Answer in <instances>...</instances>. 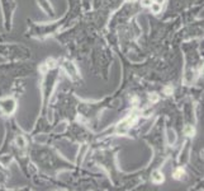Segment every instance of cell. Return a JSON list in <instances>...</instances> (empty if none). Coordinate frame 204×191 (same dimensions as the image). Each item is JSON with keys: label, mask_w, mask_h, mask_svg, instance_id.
<instances>
[{"label": "cell", "mask_w": 204, "mask_h": 191, "mask_svg": "<svg viewBox=\"0 0 204 191\" xmlns=\"http://www.w3.org/2000/svg\"><path fill=\"white\" fill-rule=\"evenodd\" d=\"M185 131H186V134H188V135H191L193 133H194V129H191V127H188V129H186Z\"/></svg>", "instance_id": "cell-6"}, {"label": "cell", "mask_w": 204, "mask_h": 191, "mask_svg": "<svg viewBox=\"0 0 204 191\" xmlns=\"http://www.w3.org/2000/svg\"><path fill=\"white\" fill-rule=\"evenodd\" d=\"M150 6H151V9H152L154 13H158L160 10H161V4H158V3H152Z\"/></svg>", "instance_id": "cell-4"}, {"label": "cell", "mask_w": 204, "mask_h": 191, "mask_svg": "<svg viewBox=\"0 0 204 191\" xmlns=\"http://www.w3.org/2000/svg\"><path fill=\"white\" fill-rule=\"evenodd\" d=\"M0 107H4V112L5 113H12L15 108V104H14V101L13 100H6L5 102H3L2 104H0Z\"/></svg>", "instance_id": "cell-1"}, {"label": "cell", "mask_w": 204, "mask_h": 191, "mask_svg": "<svg viewBox=\"0 0 204 191\" xmlns=\"http://www.w3.org/2000/svg\"><path fill=\"white\" fill-rule=\"evenodd\" d=\"M152 180H154V182L160 184V182L164 181V176H162V173H160V172H155L154 176H152Z\"/></svg>", "instance_id": "cell-2"}, {"label": "cell", "mask_w": 204, "mask_h": 191, "mask_svg": "<svg viewBox=\"0 0 204 191\" xmlns=\"http://www.w3.org/2000/svg\"><path fill=\"white\" fill-rule=\"evenodd\" d=\"M142 3H143V5H146V6H150L152 4V0H142Z\"/></svg>", "instance_id": "cell-5"}, {"label": "cell", "mask_w": 204, "mask_h": 191, "mask_svg": "<svg viewBox=\"0 0 204 191\" xmlns=\"http://www.w3.org/2000/svg\"><path fill=\"white\" fill-rule=\"evenodd\" d=\"M182 176H184V169H181V168H178L176 171L174 172V177H175L176 180H180Z\"/></svg>", "instance_id": "cell-3"}, {"label": "cell", "mask_w": 204, "mask_h": 191, "mask_svg": "<svg viewBox=\"0 0 204 191\" xmlns=\"http://www.w3.org/2000/svg\"><path fill=\"white\" fill-rule=\"evenodd\" d=\"M131 2H134V0H131Z\"/></svg>", "instance_id": "cell-8"}, {"label": "cell", "mask_w": 204, "mask_h": 191, "mask_svg": "<svg viewBox=\"0 0 204 191\" xmlns=\"http://www.w3.org/2000/svg\"><path fill=\"white\" fill-rule=\"evenodd\" d=\"M157 3H158V4H162V3H164V0H157Z\"/></svg>", "instance_id": "cell-7"}]
</instances>
